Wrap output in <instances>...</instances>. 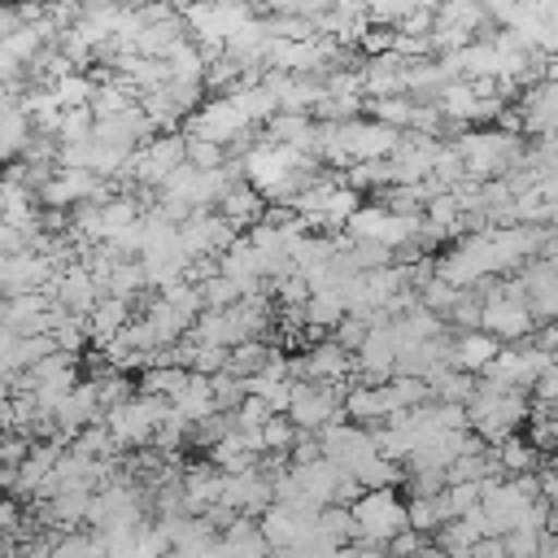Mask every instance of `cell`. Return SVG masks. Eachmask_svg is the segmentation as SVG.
Instances as JSON below:
<instances>
[{"label":"cell","instance_id":"cell-1","mask_svg":"<svg viewBox=\"0 0 558 558\" xmlns=\"http://www.w3.org/2000/svg\"><path fill=\"white\" fill-rule=\"evenodd\" d=\"M453 153L462 157L466 166V179L471 183H493V179H506L514 166H523V140L519 135H506L497 126H471L462 135H453Z\"/></svg>","mask_w":558,"mask_h":558},{"label":"cell","instance_id":"cell-38","mask_svg":"<svg viewBox=\"0 0 558 558\" xmlns=\"http://www.w3.org/2000/svg\"><path fill=\"white\" fill-rule=\"evenodd\" d=\"M545 471H554V475H558V453H549V466H545Z\"/></svg>","mask_w":558,"mask_h":558},{"label":"cell","instance_id":"cell-6","mask_svg":"<svg viewBox=\"0 0 558 558\" xmlns=\"http://www.w3.org/2000/svg\"><path fill=\"white\" fill-rule=\"evenodd\" d=\"M48 296H52V305H61L65 314H74V318H87L96 305H100V288H96V279L87 275V266L83 262H74V266H65L48 288H44Z\"/></svg>","mask_w":558,"mask_h":558},{"label":"cell","instance_id":"cell-35","mask_svg":"<svg viewBox=\"0 0 558 558\" xmlns=\"http://www.w3.org/2000/svg\"><path fill=\"white\" fill-rule=\"evenodd\" d=\"M423 545H427V536H418L414 527H405V532H397V536L388 541V554H392V558H418Z\"/></svg>","mask_w":558,"mask_h":558},{"label":"cell","instance_id":"cell-34","mask_svg":"<svg viewBox=\"0 0 558 558\" xmlns=\"http://www.w3.org/2000/svg\"><path fill=\"white\" fill-rule=\"evenodd\" d=\"M318 458H323L318 436L301 432V436H296V445H292V453H288V462H292V466H310V462H318Z\"/></svg>","mask_w":558,"mask_h":558},{"label":"cell","instance_id":"cell-27","mask_svg":"<svg viewBox=\"0 0 558 558\" xmlns=\"http://www.w3.org/2000/svg\"><path fill=\"white\" fill-rule=\"evenodd\" d=\"M458 296H462V292H458V288H449L445 279H427V283L418 288V305H423V310H432V314H440V318H449V310L458 305Z\"/></svg>","mask_w":558,"mask_h":558},{"label":"cell","instance_id":"cell-4","mask_svg":"<svg viewBox=\"0 0 558 558\" xmlns=\"http://www.w3.org/2000/svg\"><path fill=\"white\" fill-rule=\"evenodd\" d=\"M318 445H323V458L327 462H336L340 471H357V466H366L379 449H375V436L366 432V427H357V423H349V418H340V423H327L323 432H318Z\"/></svg>","mask_w":558,"mask_h":558},{"label":"cell","instance_id":"cell-9","mask_svg":"<svg viewBox=\"0 0 558 558\" xmlns=\"http://www.w3.org/2000/svg\"><path fill=\"white\" fill-rule=\"evenodd\" d=\"M57 458H61V445H52V440H35L31 453H26V462L17 466V484H13V493H17V497H35V488L57 471Z\"/></svg>","mask_w":558,"mask_h":558},{"label":"cell","instance_id":"cell-20","mask_svg":"<svg viewBox=\"0 0 558 558\" xmlns=\"http://www.w3.org/2000/svg\"><path fill=\"white\" fill-rule=\"evenodd\" d=\"M414 105L418 100H410V96H384V100H366V113H371V122H384L392 131H410Z\"/></svg>","mask_w":558,"mask_h":558},{"label":"cell","instance_id":"cell-36","mask_svg":"<svg viewBox=\"0 0 558 558\" xmlns=\"http://www.w3.org/2000/svg\"><path fill=\"white\" fill-rule=\"evenodd\" d=\"M466 558H506V541H501V536H484V541L471 545Z\"/></svg>","mask_w":558,"mask_h":558},{"label":"cell","instance_id":"cell-12","mask_svg":"<svg viewBox=\"0 0 558 558\" xmlns=\"http://www.w3.org/2000/svg\"><path fill=\"white\" fill-rule=\"evenodd\" d=\"M493 453H497V462H501V475H506V480H514V475H536V471L545 466V462H541V449H536L523 432L506 436Z\"/></svg>","mask_w":558,"mask_h":558},{"label":"cell","instance_id":"cell-5","mask_svg":"<svg viewBox=\"0 0 558 558\" xmlns=\"http://www.w3.org/2000/svg\"><path fill=\"white\" fill-rule=\"evenodd\" d=\"M480 331H488V336H493V340H501V344H514V340L536 336V318H532V310H527V301H523V296L497 292L493 301H484Z\"/></svg>","mask_w":558,"mask_h":558},{"label":"cell","instance_id":"cell-29","mask_svg":"<svg viewBox=\"0 0 558 558\" xmlns=\"http://www.w3.org/2000/svg\"><path fill=\"white\" fill-rule=\"evenodd\" d=\"M196 288H201L205 310H231L235 301H244V296H240V288H235L231 279H222V275H214V279H205V283H196Z\"/></svg>","mask_w":558,"mask_h":558},{"label":"cell","instance_id":"cell-19","mask_svg":"<svg viewBox=\"0 0 558 558\" xmlns=\"http://www.w3.org/2000/svg\"><path fill=\"white\" fill-rule=\"evenodd\" d=\"M144 288H153L144 262H118V266H113V275H109V296L135 305V296H144Z\"/></svg>","mask_w":558,"mask_h":558},{"label":"cell","instance_id":"cell-8","mask_svg":"<svg viewBox=\"0 0 558 558\" xmlns=\"http://www.w3.org/2000/svg\"><path fill=\"white\" fill-rule=\"evenodd\" d=\"M214 214H222V218L244 235V231H253V227L266 218V201H262V192H253V187L240 179V183H231V187L222 192V201H218Z\"/></svg>","mask_w":558,"mask_h":558},{"label":"cell","instance_id":"cell-14","mask_svg":"<svg viewBox=\"0 0 558 558\" xmlns=\"http://www.w3.org/2000/svg\"><path fill=\"white\" fill-rule=\"evenodd\" d=\"M140 218H144L140 196H113V201H105V205H100V240H105V244L118 240V235L131 231Z\"/></svg>","mask_w":558,"mask_h":558},{"label":"cell","instance_id":"cell-30","mask_svg":"<svg viewBox=\"0 0 558 558\" xmlns=\"http://www.w3.org/2000/svg\"><path fill=\"white\" fill-rule=\"evenodd\" d=\"M296 427H292V418L288 414H275L266 427H262V440H266V453H292V445H296Z\"/></svg>","mask_w":558,"mask_h":558},{"label":"cell","instance_id":"cell-33","mask_svg":"<svg viewBox=\"0 0 558 558\" xmlns=\"http://www.w3.org/2000/svg\"><path fill=\"white\" fill-rule=\"evenodd\" d=\"M366 336H371V327H366V323H362L357 314H349V318H344V323H340V327L331 331V340H336L340 349H349V353H357Z\"/></svg>","mask_w":558,"mask_h":558},{"label":"cell","instance_id":"cell-11","mask_svg":"<svg viewBox=\"0 0 558 558\" xmlns=\"http://www.w3.org/2000/svg\"><path fill=\"white\" fill-rule=\"evenodd\" d=\"M170 405H174V414H179L187 427H196V423H205V418H214V414H218L214 384H209L205 375H192V384H187Z\"/></svg>","mask_w":558,"mask_h":558},{"label":"cell","instance_id":"cell-37","mask_svg":"<svg viewBox=\"0 0 558 558\" xmlns=\"http://www.w3.org/2000/svg\"><path fill=\"white\" fill-rule=\"evenodd\" d=\"M532 344H536V349H545L549 357H558V323H545V327H536Z\"/></svg>","mask_w":558,"mask_h":558},{"label":"cell","instance_id":"cell-3","mask_svg":"<svg viewBox=\"0 0 558 558\" xmlns=\"http://www.w3.org/2000/svg\"><path fill=\"white\" fill-rule=\"evenodd\" d=\"M349 388L353 384H314V379H301L292 388V405H288L292 427L318 436L327 423H340L344 418V392Z\"/></svg>","mask_w":558,"mask_h":558},{"label":"cell","instance_id":"cell-31","mask_svg":"<svg viewBox=\"0 0 558 558\" xmlns=\"http://www.w3.org/2000/svg\"><path fill=\"white\" fill-rule=\"evenodd\" d=\"M187 166L196 170H222L227 166V148L209 144V140H187Z\"/></svg>","mask_w":558,"mask_h":558},{"label":"cell","instance_id":"cell-18","mask_svg":"<svg viewBox=\"0 0 558 558\" xmlns=\"http://www.w3.org/2000/svg\"><path fill=\"white\" fill-rule=\"evenodd\" d=\"M52 87V96H57V105L70 113V109H92V96H96V83H92V74H83V70H70V74H61L57 83H48Z\"/></svg>","mask_w":558,"mask_h":558},{"label":"cell","instance_id":"cell-15","mask_svg":"<svg viewBox=\"0 0 558 558\" xmlns=\"http://www.w3.org/2000/svg\"><path fill=\"white\" fill-rule=\"evenodd\" d=\"M31 140H35V126H31L26 109H22V105L4 109V113H0V161H13V157H22Z\"/></svg>","mask_w":558,"mask_h":558},{"label":"cell","instance_id":"cell-25","mask_svg":"<svg viewBox=\"0 0 558 558\" xmlns=\"http://www.w3.org/2000/svg\"><path fill=\"white\" fill-rule=\"evenodd\" d=\"M70 449L74 453H83V458H109V453H118V445H113V436H109V427L105 423H92V427H83L74 440H70Z\"/></svg>","mask_w":558,"mask_h":558},{"label":"cell","instance_id":"cell-2","mask_svg":"<svg viewBox=\"0 0 558 558\" xmlns=\"http://www.w3.org/2000/svg\"><path fill=\"white\" fill-rule=\"evenodd\" d=\"M349 510H353V519H357V541H353L357 549H388V541L410 527V519H405V497H401L397 488H371V493H362Z\"/></svg>","mask_w":558,"mask_h":558},{"label":"cell","instance_id":"cell-16","mask_svg":"<svg viewBox=\"0 0 558 558\" xmlns=\"http://www.w3.org/2000/svg\"><path fill=\"white\" fill-rule=\"evenodd\" d=\"M166 65H170V83H205V70H209V61H205V52L192 44V35L179 39V44L166 52Z\"/></svg>","mask_w":558,"mask_h":558},{"label":"cell","instance_id":"cell-13","mask_svg":"<svg viewBox=\"0 0 558 558\" xmlns=\"http://www.w3.org/2000/svg\"><path fill=\"white\" fill-rule=\"evenodd\" d=\"M187 384H192V371H183V366H148V371H140L135 392H140V397H161V401H174V397H179Z\"/></svg>","mask_w":558,"mask_h":558},{"label":"cell","instance_id":"cell-32","mask_svg":"<svg viewBox=\"0 0 558 558\" xmlns=\"http://www.w3.org/2000/svg\"><path fill=\"white\" fill-rule=\"evenodd\" d=\"M392 44H397V31L392 26H366V35H362V61L366 57H388L392 52Z\"/></svg>","mask_w":558,"mask_h":558},{"label":"cell","instance_id":"cell-26","mask_svg":"<svg viewBox=\"0 0 558 558\" xmlns=\"http://www.w3.org/2000/svg\"><path fill=\"white\" fill-rule=\"evenodd\" d=\"M92 340V331H87V318H74V314H65L61 323H57V331H52V344H57V353H70V357H78V349Z\"/></svg>","mask_w":558,"mask_h":558},{"label":"cell","instance_id":"cell-17","mask_svg":"<svg viewBox=\"0 0 558 558\" xmlns=\"http://www.w3.org/2000/svg\"><path fill=\"white\" fill-rule=\"evenodd\" d=\"M314 532H318L331 549H344V545H353V541H357V519H353V510H349V506H323V510H318Z\"/></svg>","mask_w":558,"mask_h":558},{"label":"cell","instance_id":"cell-10","mask_svg":"<svg viewBox=\"0 0 558 558\" xmlns=\"http://www.w3.org/2000/svg\"><path fill=\"white\" fill-rule=\"evenodd\" d=\"M131 310H135V305H126V301H118V296H100V305L87 314V331H92V340H96V344H109L113 336H122V331L135 323Z\"/></svg>","mask_w":558,"mask_h":558},{"label":"cell","instance_id":"cell-23","mask_svg":"<svg viewBox=\"0 0 558 558\" xmlns=\"http://www.w3.org/2000/svg\"><path fill=\"white\" fill-rule=\"evenodd\" d=\"M405 519L418 536H436L445 527V514H440V501L436 497H405Z\"/></svg>","mask_w":558,"mask_h":558},{"label":"cell","instance_id":"cell-7","mask_svg":"<svg viewBox=\"0 0 558 558\" xmlns=\"http://www.w3.org/2000/svg\"><path fill=\"white\" fill-rule=\"evenodd\" d=\"M506 344L493 340L488 331H453V353H449V366L462 371V375H484L493 366V357L501 353Z\"/></svg>","mask_w":558,"mask_h":558},{"label":"cell","instance_id":"cell-28","mask_svg":"<svg viewBox=\"0 0 558 558\" xmlns=\"http://www.w3.org/2000/svg\"><path fill=\"white\" fill-rule=\"evenodd\" d=\"M545 536L549 532H541V527H514V532H506L501 536L506 541V558H541Z\"/></svg>","mask_w":558,"mask_h":558},{"label":"cell","instance_id":"cell-21","mask_svg":"<svg viewBox=\"0 0 558 558\" xmlns=\"http://www.w3.org/2000/svg\"><path fill=\"white\" fill-rule=\"evenodd\" d=\"M270 353H275V344H266V340H244V344H235V349H231L227 371H231L235 379L262 375V371H266V362H270Z\"/></svg>","mask_w":558,"mask_h":558},{"label":"cell","instance_id":"cell-22","mask_svg":"<svg viewBox=\"0 0 558 558\" xmlns=\"http://www.w3.org/2000/svg\"><path fill=\"white\" fill-rule=\"evenodd\" d=\"M357 475V484L371 493V488H401L405 484V466L401 462H392V458H384V453H375L366 466H357L353 471Z\"/></svg>","mask_w":558,"mask_h":558},{"label":"cell","instance_id":"cell-24","mask_svg":"<svg viewBox=\"0 0 558 558\" xmlns=\"http://www.w3.org/2000/svg\"><path fill=\"white\" fill-rule=\"evenodd\" d=\"M344 257H349V266L353 270H362V275H371V270H384V266H392V248H384V244H371V240H349V248H344Z\"/></svg>","mask_w":558,"mask_h":558}]
</instances>
